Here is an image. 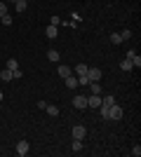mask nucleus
Masks as SVG:
<instances>
[{
  "label": "nucleus",
  "mask_w": 141,
  "mask_h": 157,
  "mask_svg": "<svg viewBox=\"0 0 141 157\" xmlns=\"http://www.w3.org/2000/svg\"><path fill=\"white\" fill-rule=\"evenodd\" d=\"M71 150H73V152H82V141L73 138V143H71Z\"/></svg>",
  "instance_id": "dca6fc26"
},
{
  "label": "nucleus",
  "mask_w": 141,
  "mask_h": 157,
  "mask_svg": "<svg viewBox=\"0 0 141 157\" xmlns=\"http://www.w3.org/2000/svg\"><path fill=\"white\" fill-rule=\"evenodd\" d=\"M59 24H61L59 17H49V26H57V28H59Z\"/></svg>",
  "instance_id": "bb28decb"
},
{
  "label": "nucleus",
  "mask_w": 141,
  "mask_h": 157,
  "mask_svg": "<svg viewBox=\"0 0 141 157\" xmlns=\"http://www.w3.org/2000/svg\"><path fill=\"white\" fill-rule=\"evenodd\" d=\"M127 59L132 61V63H134L136 68H139V66H141V56H139V54L134 52V49H129V52H127Z\"/></svg>",
  "instance_id": "6e6552de"
},
{
  "label": "nucleus",
  "mask_w": 141,
  "mask_h": 157,
  "mask_svg": "<svg viewBox=\"0 0 141 157\" xmlns=\"http://www.w3.org/2000/svg\"><path fill=\"white\" fill-rule=\"evenodd\" d=\"M0 21H2L5 26H12V17H10V14H5V17H0Z\"/></svg>",
  "instance_id": "393cba45"
},
{
  "label": "nucleus",
  "mask_w": 141,
  "mask_h": 157,
  "mask_svg": "<svg viewBox=\"0 0 141 157\" xmlns=\"http://www.w3.org/2000/svg\"><path fill=\"white\" fill-rule=\"evenodd\" d=\"M111 42H113V45H122V38H120V33H113V35H111Z\"/></svg>",
  "instance_id": "4be33fe9"
},
{
  "label": "nucleus",
  "mask_w": 141,
  "mask_h": 157,
  "mask_svg": "<svg viewBox=\"0 0 141 157\" xmlns=\"http://www.w3.org/2000/svg\"><path fill=\"white\" fill-rule=\"evenodd\" d=\"M89 94H101V87H99V82H89Z\"/></svg>",
  "instance_id": "a211bd4d"
},
{
  "label": "nucleus",
  "mask_w": 141,
  "mask_h": 157,
  "mask_svg": "<svg viewBox=\"0 0 141 157\" xmlns=\"http://www.w3.org/2000/svg\"><path fill=\"white\" fill-rule=\"evenodd\" d=\"M14 152L19 157H26L28 152H31V145H28V141H19V143L14 145Z\"/></svg>",
  "instance_id": "f03ea898"
},
{
  "label": "nucleus",
  "mask_w": 141,
  "mask_h": 157,
  "mask_svg": "<svg viewBox=\"0 0 141 157\" xmlns=\"http://www.w3.org/2000/svg\"><path fill=\"white\" fill-rule=\"evenodd\" d=\"M14 7H17V12H24V10L28 7V2H26V0H17V2H14Z\"/></svg>",
  "instance_id": "6ab92c4d"
},
{
  "label": "nucleus",
  "mask_w": 141,
  "mask_h": 157,
  "mask_svg": "<svg viewBox=\"0 0 141 157\" xmlns=\"http://www.w3.org/2000/svg\"><path fill=\"white\" fill-rule=\"evenodd\" d=\"M113 103H115V96H111V94H108V96H101V105H104V108H111Z\"/></svg>",
  "instance_id": "9b49d317"
},
{
  "label": "nucleus",
  "mask_w": 141,
  "mask_h": 157,
  "mask_svg": "<svg viewBox=\"0 0 141 157\" xmlns=\"http://www.w3.org/2000/svg\"><path fill=\"white\" fill-rule=\"evenodd\" d=\"M5 2H17V0H5Z\"/></svg>",
  "instance_id": "c85d7f7f"
},
{
  "label": "nucleus",
  "mask_w": 141,
  "mask_h": 157,
  "mask_svg": "<svg viewBox=\"0 0 141 157\" xmlns=\"http://www.w3.org/2000/svg\"><path fill=\"white\" fill-rule=\"evenodd\" d=\"M87 78H89V82H99L101 80V71L99 68H87Z\"/></svg>",
  "instance_id": "423d86ee"
},
{
  "label": "nucleus",
  "mask_w": 141,
  "mask_h": 157,
  "mask_svg": "<svg viewBox=\"0 0 141 157\" xmlns=\"http://www.w3.org/2000/svg\"><path fill=\"white\" fill-rule=\"evenodd\" d=\"M101 105V94H89L87 96V108H99Z\"/></svg>",
  "instance_id": "39448f33"
},
{
  "label": "nucleus",
  "mask_w": 141,
  "mask_h": 157,
  "mask_svg": "<svg viewBox=\"0 0 141 157\" xmlns=\"http://www.w3.org/2000/svg\"><path fill=\"white\" fill-rule=\"evenodd\" d=\"M45 35H47L49 40H54L57 35H59V28H57V26H47V28H45Z\"/></svg>",
  "instance_id": "9d476101"
},
{
  "label": "nucleus",
  "mask_w": 141,
  "mask_h": 157,
  "mask_svg": "<svg viewBox=\"0 0 141 157\" xmlns=\"http://www.w3.org/2000/svg\"><path fill=\"white\" fill-rule=\"evenodd\" d=\"M71 134H73V138H78V141H85V136H87V129L82 124H75L73 129H71Z\"/></svg>",
  "instance_id": "20e7f679"
},
{
  "label": "nucleus",
  "mask_w": 141,
  "mask_h": 157,
  "mask_svg": "<svg viewBox=\"0 0 141 157\" xmlns=\"http://www.w3.org/2000/svg\"><path fill=\"white\" fill-rule=\"evenodd\" d=\"M57 73H59L61 78H68V75H73V71H71V68H68L66 63H59V68H57Z\"/></svg>",
  "instance_id": "1a4fd4ad"
},
{
  "label": "nucleus",
  "mask_w": 141,
  "mask_h": 157,
  "mask_svg": "<svg viewBox=\"0 0 141 157\" xmlns=\"http://www.w3.org/2000/svg\"><path fill=\"white\" fill-rule=\"evenodd\" d=\"M5 14H7V2L0 0V17H5Z\"/></svg>",
  "instance_id": "a878e982"
},
{
  "label": "nucleus",
  "mask_w": 141,
  "mask_h": 157,
  "mask_svg": "<svg viewBox=\"0 0 141 157\" xmlns=\"http://www.w3.org/2000/svg\"><path fill=\"white\" fill-rule=\"evenodd\" d=\"M45 113H47V115H49V117H57V115H59V108H57V105H49V103H47Z\"/></svg>",
  "instance_id": "4468645a"
},
{
  "label": "nucleus",
  "mask_w": 141,
  "mask_h": 157,
  "mask_svg": "<svg viewBox=\"0 0 141 157\" xmlns=\"http://www.w3.org/2000/svg\"><path fill=\"white\" fill-rule=\"evenodd\" d=\"M12 78H14V80L24 78V71H21V68H14V71H12Z\"/></svg>",
  "instance_id": "b1692460"
},
{
  "label": "nucleus",
  "mask_w": 141,
  "mask_h": 157,
  "mask_svg": "<svg viewBox=\"0 0 141 157\" xmlns=\"http://www.w3.org/2000/svg\"><path fill=\"white\" fill-rule=\"evenodd\" d=\"M73 108H78V110H85V108H87V96H85V94H78V96H73Z\"/></svg>",
  "instance_id": "7ed1b4c3"
},
{
  "label": "nucleus",
  "mask_w": 141,
  "mask_h": 157,
  "mask_svg": "<svg viewBox=\"0 0 141 157\" xmlns=\"http://www.w3.org/2000/svg\"><path fill=\"white\" fill-rule=\"evenodd\" d=\"M47 59L52 61V63H59L61 56H59V52H57V49H49V52H47Z\"/></svg>",
  "instance_id": "f8f14e48"
},
{
  "label": "nucleus",
  "mask_w": 141,
  "mask_h": 157,
  "mask_svg": "<svg viewBox=\"0 0 141 157\" xmlns=\"http://www.w3.org/2000/svg\"><path fill=\"white\" fill-rule=\"evenodd\" d=\"M0 80H2V82H10V80H14V78H12V71H10V68H2V73H0Z\"/></svg>",
  "instance_id": "ddd939ff"
},
{
  "label": "nucleus",
  "mask_w": 141,
  "mask_h": 157,
  "mask_svg": "<svg viewBox=\"0 0 141 157\" xmlns=\"http://www.w3.org/2000/svg\"><path fill=\"white\" fill-rule=\"evenodd\" d=\"M5 68H10V71H14V68H19V61H17V59H7Z\"/></svg>",
  "instance_id": "412c9836"
},
{
  "label": "nucleus",
  "mask_w": 141,
  "mask_h": 157,
  "mask_svg": "<svg viewBox=\"0 0 141 157\" xmlns=\"http://www.w3.org/2000/svg\"><path fill=\"white\" fill-rule=\"evenodd\" d=\"M120 38H122V42H127V40L132 38V31H129V28H125V31L120 33Z\"/></svg>",
  "instance_id": "5701e85b"
},
{
  "label": "nucleus",
  "mask_w": 141,
  "mask_h": 157,
  "mask_svg": "<svg viewBox=\"0 0 141 157\" xmlns=\"http://www.w3.org/2000/svg\"><path fill=\"white\" fill-rule=\"evenodd\" d=\"M75 78H78V85H80V87H87L89 85V78H87V75H75Z\"/></svg>",
  "instance_id": "aec40b11"
},
{
  "label": "nucleus",
  "mask_w": 141,
  "mask_h": 157,
  "mask_svg": "<svg viewBox=\"0 0 141 157\" xmlns=\"http://www.w3.org/2000/svg\"><path fill=\"white\" fill-rule=\"evenodd\" d=\"M132 155H134V157L141 155V145H134V148H132Z\"/></svg>",
  "instance_id": "cd10ccee"
},
{
  "label": "nucleus",
  "mask_w": 141,
  "mask_h": 157,
  "mask_svg": "<svg viewBox=\"0 0 141 157\" xmlns=\"http://www.w3.org/2000/svg\"><path fill=\"white\" fill-rule=\"evenodd\" d=\"M0 101H2V92H0Z\"/></svg>",
  "instance_id": "c756f323"
},
{
  "label": "nucleus",
  "mask_w": 141,
  "mask_h": 157,
  "mask_svg": "<svg viewBox=\"0 0 141 157\" xmlns=\"http://www.w3.org/2000/svg\"><path fill=\"white\" fill-rule=\"evenodd\" d=\"M120 68H122V71H132V68H134V63H132L129 59H122V61H120Z\"/></svg>",
  "instance_id": "f3484780"
},
{
  "label": "nucleus",
  "mask_w": 141,
  "mask_h": 157,
  "mask_svg": "<svg viewBox=\"0 0 141 157\" xmlns=\"http://www.w3.org/2000/svg\"><path fill=\"white\" fill-rule=\"evenodd\" d=\"M64 82H66V87L68 89H78V78H75V75H68V78H64Z\"/></svg>",
  "instance_id": "0eeeda50"
},
{
  "label": "nucleus",
  "mask_w": 141,
  "mask_h": 157,
  "mask_svg": "<svg viewBox=\"0 0 141 157\" xmlns=\"http://www.w3.org/2000/svg\"><path fill=\"white\" fill-rule=\"evenodd\" d=\"M26 2H31V0H26Z\"/></svg>",
  "instance_id": "7c9ffc66"
},
{
  "label": "nucleus",
  "mask_w": 141,
  "mask_h": 157,
  "mask_svg": "<svg viewBox=\"0 0 141 157\" xmlns=\"http://www.w3.org/2000/svg\"><path fill=\"white\" fill-rule=\"evenodd\" d=\"M122 115H125V113H122V108H120L118 103H113L111 108H108V113H106V120H122Z\"/></svg>",
  "instance_id": "f257e3e1"
},
{
  "label": "nucleus",
  "mask_w": 141,
  "mask_h": 157,
  "mask_svg": "<svg viewBox=\"0 0 141 157\" xmlns=\"http://www.w3.org/2000/svg\"><path fill=\"white\" fill-rule=\"evenodd\" d=\"M87 68H89L87 63H78L75 66V75H87Z\"/></svg>",
  "instance_id": "2eb2a0df"
}]
</instances>
